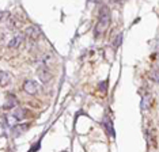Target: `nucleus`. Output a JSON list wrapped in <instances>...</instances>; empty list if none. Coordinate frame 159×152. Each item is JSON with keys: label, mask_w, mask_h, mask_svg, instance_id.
Wrapping results in <instances>:
<instances>
[{"label": "nucleus", "mask_w": 159, "mask_h": 152, "mask_svg": "<svg viewBox=\"0 0 159 152\" xmlns=\"http://www.w3.org/2000/svg\"><path fill=\"white\" fill-rule=\"evenodd\" d=\"M110 23V11L106 6H102L99 8V14H98V22H97L95 26V35H99L101 33H103L107 29Z\"/></svg>", "instance_id": "f257e3e1"}, {"label": "nucleus", "mask_w": 159, "mask_h": 152, "mask_svg": "<svg viewBox=\"0 0 159 152\" xmlns=\"http://www.w3.org/2000/svg\"><path fill=\"white\" fill-rule=\"evenodd\" d=\"M25 35L27 37V39L35 42L39 37H41V30H39L37 26H29L26 30H25Z\"/></svg>", "instance_id": "f03ea898"}, {"label": "nucleus", "mask_w": 159, "mask_h": 152, "mask_svg": "<svg viewBox=\"0 0 159 152\" xmlns=\"http://www.w3.org/2000/svg\"><path fill=\"white\" fill-rule=\"evenodd\" d=\"M23 91L29 95H35L38 92V84L34 80H26L23 83Z\"/></svg>", "instance_id": "7ed1b4c3"}, {"label": "nucleus", "mask_w": 159, "mask_h": 152, "mask_svg": "<svg viewBox=\"0 0 159 152\" xmlns=\"http://www.w3.org/2000/svg\"><path fill=\"white\" fill-rule=\"evenodd\" d=\"M37 74H38V79L42 83H48V82L52 80V74L46 69L45 65H41V68L37 71Z\"/></svg>", "instance_id": "20e7f679"}, {"label": "nucleus", "mask_w": 159, "mask_h": 152, "mask_svg": "<svg viewBox=\"0 0 159 152\" xmlns=\"http://www.w3.org/2000/svg\"><path fill=\"white\" fill-rule=\"evenodd\" d=\"M22 42H23V37H22L20 34H16L14 38L10 39V42H8V48L16 49V48H19V46L22 45Z\"/></svg>", "instance_id": "39448f33"}, {"label": "nucleus", "mask_w": 159, "mask_h": 152, "mask_svg": "<svg viewBox=\"0 0 159 152\" xmlns=\"http://www.w3.org/2000/svg\"><path fill=\"white\" fill-rule=\"evenodd\" d=\"M26 129H27V125H26V124L15 125V126H12V128H11V133H12L14 137H18V136L22 135V133H23Z\"/></svg>", "instance_id": "423d86ee"}, {"label": "nucleus", "mask_w": 159, "mask_h": 152, "mask_svg": "<svg viewBox=\"0 0 159 152\" xmlns=\"http://www.w3.org/2000/svg\"><path fill=\"white\" fill-rule=\"evenodd\" d=\"M12 115L16 118V121H22V119H25V117H26V109H23V107H16L15 110H14Z\"/></svg>", "instance_id": "0eeeda50"}, {"label": "nucleus", "mask_w": 159, "mask_h": 152, "mask_svg": "<svg viewBox=\"0 0 159 152\" xmlns=\"http://www.w3.org/2000/svg\"><path fill=\"white\" fill-rule=\"evenodd\" d=\"M10 83V75L4 71H0V87H4Z\"/></svg>", "instance_id": "6e6552de"}, {"label": "nucleus", "mask_w": 159, "mask_h": 152, "mask_svg": "<svg viewBox=\"0 0 159 152\" xmlns=\"http://www.w3.org/2000/svg\"><path fill=\"white\" fill-rule=\"evenodd\" d=\"M151 102H152V98H151V95H144L143 99H142V109H143V110L150 109L151 107Z\"/></svg>", "instance_id": "1a4fd4ad"}, {"label": "nucleus", "mask_w": 159, "mask_h": 152, "mask_svg": "<svg viewBox=\"0 0 159 152\" xmlns=\"http://www.w3.org/2000/svg\"><path fill=\"white\" fill-rule=\"evenodd\" d=\"M7 25H8V27L11 29V30H16V29L19 27V22H18V19L15 16H10L8 18V23Z\"/></svg>", "instance_id": "9d476101"}, {"label": "nucleus", "mask_w": 159, "mask_h": 152, "mask_svg": "<svg viewBox=\"0 0 159 152\" xmlns=\"http://www.w3.org/2000/svg\"><path fill=\"white\" fill-rule=\"evenodd\" d=\"M103 125L106 126V129H107V132H109V135L110 136H114V132H113V126H111V121L109 118H105V121H103Z\"/></svg>", "instance_id": "9b49d317"}, {"label": "nucleus", "mask_w": 159, "mask_h": 152, "mask_svg": "<svg viewBox=\"0 0 159 152\" xmlns=\"http://www.w3.org/2000/svg\"><path fill=\"white\" fill-rule=\"evenodd\" d=\"M16 105V99H15V96H12L11 94L8 95V102L6 103V107L7 109H11V107H14Z\"/></svg>", "instance_id": "f8f14e48"}, {"label": "nucleus", "mask_w": 159, "mask_h": 152, "mask_svg": "<svg viewBox=\"0 0 159 152\" xmlns=\"http://www.w3.org/2000/svg\"><path fill=\"white\" fill-rule=\"evenodd\" d=\"M121 37H122L121 34H118V35H117V38H116V41L113 42V46H114V48H117V46L121 43Z\"/></svg>", "instance_id": "ddd939ff"}, {"label": "nucleus", "mask_w": 159, "mask_h": 152, "mask_svg": "<svg viewBox=\"0 0 159 152\" xmlns=\"http://www.w3.org/2000/svg\"><path fill=\"white\" fill-rule=\"evenodd\" d=\"M151 79H152L154 82H158V71L157 69H154L151 72Z\"/></svg>", "instance_id": "4468645a"}, {"label": "nucleus", "mask_w": 159, "mask_h": 152, "mask_svg": "<svg viewBox=\"0 0 159 152\" xmlns=\"http://www.w3.org/2000/svg\"><path fill=\"white\" fill-rule=\"evenodd\" d=\"M106 86H107L106 82H105V83H101V84H99V90H101V91H103V92H106Z\"/></svg>", "instance_id": "2eb2a0df"}, {"label": "nucleus", "mask_w": 159, "mask_h": 152, "mask_svg": "<svg viewBox=\"0 0 159 152\" xmlns=\"http://www.w3.org/2000/svg\"><path fill=\"white\" fill-rule=\"evenodd\" d=\"M6 16V12H3V11H0V22H2V19Z\"/></svg>", "instance_id": "dca6fc26"}, {"label": "nucleus", "mask_w": 159, "mask_h": 152, "mask_svg": "<svg viewBox=\"0 0 159 152\" xmlns=\"http://www.w3.org/2000/svg\"><path fill=\"white\" fill-rule=\"evenodd\" d=\"M91 2H94V3H98V2H101V0H91Z\"/></svg>", "instance_id": "f3484780"}]
</instances>
